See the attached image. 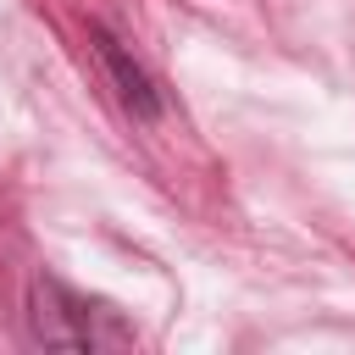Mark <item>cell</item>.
Segmentation results:
<instances>
[{
	"label": "cell",
	"instance_id": "1",
	"mask_svg": "<svg viewBox=\"0 0 355 355\" xmlns=\"http://www.w3.org/2000/svg\"><path fill=\"white\" fill-rule=\"evenodd\" d=\"M28 333L44 349H122L133 333L116 322L111 305L83 300L78 288H67L61 277L39 272L28 283Z\"/></svg>",
	"mask_w": 355,
	"mask_h": 355
},
{
	"label": "cell",
	"instance_id": "2",
	"mask_svg": "<svg viewBox=\"0 0 355 355\" xmlns=\"http://www.w3.org/2000/svg\"><path fill=\"white\" fill-rule=\"evenodd\" d=\"M89 39H94V55H100V67L111 72L122 105H128L139 122H155V116H161V94H155V83H150V72L122 50V39H116L105 22H89Z\"/></svg>",
	"mask_w": 355,
	"mask_h": 355
}]
</instances>
